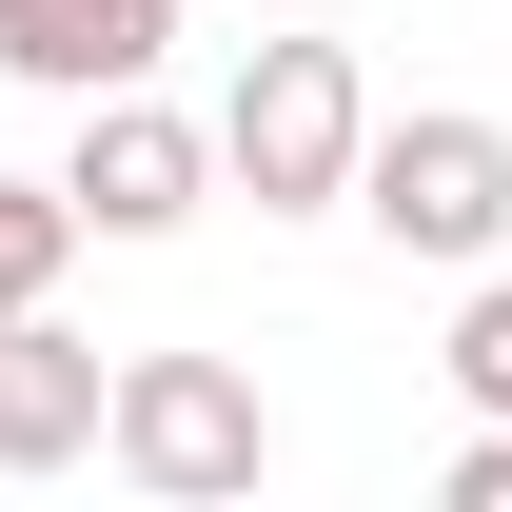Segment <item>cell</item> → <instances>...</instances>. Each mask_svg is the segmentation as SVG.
Wrapping results in <instances>:
<instances>
[{
  "instance_id": "6",
  "label": "cell",
  "mask_w": 512,
  "mask_h": 512,
  "mask_svg": "<svg viewBox=\"0 0 512 512\" xmlns=\"http://www.w3.org/2000/svg\"><path fill=\"white\" fill-rule=\"evenodd\" d=\"M99 375L119 355H79L60 296L40 316H0V473H60V453H99Z\"/></svg>"
},
{
  "instance_id": "9",
  "label": "cell",
  "mask_w": 512,
  "mask_h": 512,
  "mask_svg": "<svg viewBox=\"0 0 512 512\" xmlns=\"http://www.w3.org/2000/svg\"><path fill=\"white\" fill-rule=\"evenodd\" d=\"M453 512H512V434L473 414V453H453Z\"/></svg>"
},
{
  "instance_id": "3",
  "label": "cell",
  "mask_w": 512,
  "mask_h": 512,
  "mask_svg": "<svg viewBox=\"0 0 512 512\" xmlns=\"http://www.w3.org/2000/svg\"><path fill=\"white\" fill-rule=\"evenodd\" d=\"M99 453H119L158 512H217V493L276 473V414H256L237 355H119V375H99Z\"/></svg>"
},
{
  "instance_id": "1",
  "label": "cell",
  "mask_w": 512,
  "mask_h": 512,
  "mask_svg": "<svg viewBox=\"0 0 512 512\" xmlns=\"http://www.w3.org/2000/svg\"><path fill=\"white\" fill-rule=\"evenodd\" d=\"M217 178L256 197V217H335L355 197V138H375V99H355V40H256L237 99H217Z\"/></svg>"
},
{
  "instance_id": "7",
  "label": "cell",
  "mask_w": 512,
  "mask_h": 512,
  "mask_svg": "<svg viewBox=\"0 0 512 512\" xmlns=\"http://www.w3.org/2000/svg\"><path fill=\"white\" fill-rule=\"evenodd\" d=\"M60 256H79V197H60V178H0V316H40Z\"/></svg>"
},
{
  "instance_id": "8",
  "label": "cell",
  "mask_w": 512,
  "mask_h": 512,
  "mask_svg": "<svg viewBox=\"0 0 512 512\" xmlns=\"http://www.w3.org/2000/svg\"><path fill=\"white\" fill-rule=\"evenodd\" d=\"M453 394L512 434V276H493V256H473V316H453Z\"/></svg>"
},
{
  "instance_id": "2",
  "label": "cell",
  "mask_w": 512,
  "mask_h": 512,
  "mask_svg": "<svg viewBox=\"0 0 512 512\" xmlns=\"http://www.w3.org/2000/svg\"><path fill=\"white\" fill-rule=\"evenodd\" d=\"M335 217H375V237H394V256H434V276L512 256V119H473V99H414V119H375Z\"/></svg>"
},
{
  "instance_id": "4",
  "label": "cell",
  "mask_w": 512,
  "mask_h": 512,
  "mask_svg": "<svg viewBox=\"0 0 512 512\" xmlns=\"http://www.w3.org/2000/svg\"><path fill=\"white\" fill-rule=\"evenodd\" d=\"M60 197H79V237H178L197 197H217V138H197L158 79H119V99H79V158H60Z\"/></svg>"
},
{
  "instance_id": "5",
  "label": "cell",
  "mask_w": 512,
  "mask_h": 512,
  "mask_svg": "<svg viewBox=\"0 0 512 512\" xmlns=\"http://www.w3.org/2000/svg\"><path fill=\"white\" fill-rule=\"evenodd\" d=\"M158 60H178V0H0V79L40 99H119Z\"/></svg>"
}]
</instances>
